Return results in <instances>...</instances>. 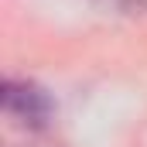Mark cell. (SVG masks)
I'll return each mask as SVG.
<instances>
[{
  "instance_id": "6da1fadb",
  "label": "cell",
  "mask_w": 147,
  "mask_h": 147,
  "mask_svg": "<svg viewBox=\"0 0 147 147\" xmlns=\"http://www.w3.org/2000/svg\"><path fill=\"white\" fill-rule=\"evenodd\" d=\"M0 103H3V113L14 123L28 127L31 134L41 130L51 120V113H55L51 96L38 82H28V79H7L3 82V92H0Z\"/></svg>"
},
{
  "instance_id": "3957f363",
  "label": "cell",
  "mask_w": 147,
  "mask_h": 147,
  "mask_svg": "<svg viewBox=\"0 0 147 147\" xmlns=\"http://www.w3.org/2000/svg\"><path fill=\"white\" fill-rule=\"evenodd\" d=\"M28 147H51V144H28Z\"/></svg>"
},
{
  "instance_id": "7a4b0ae2",
  "label": "cell",
  "mask_w": 147,
  "mask_h": 147,
  "mask_svg": "<svg viewBox=\"0 0 147 147\" xmlns=\"http://www.w3.org/2000/svg\"><path fill=\"white\" fill-rule=\"evenodd\" d=\"M113 14H147V0H92Z\"/></svg>"
}]
</instances>
